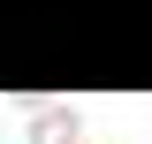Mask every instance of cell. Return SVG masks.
Listing matches in <instances>:
<instances>
[{"instance_id":"obj_1","label":"cell","mask_w":152,"mask_h":144,"mask_svg":"<svg viewBox=\"0 0 152 144\" xmlns=\"http://www.w3.org/2000/svg\"><path fill=\"white\" fill-rule=\"evenodd\" d=\"M31 144H76V114H69V106L31 114Z\"/></svg>"}]
</instances>
